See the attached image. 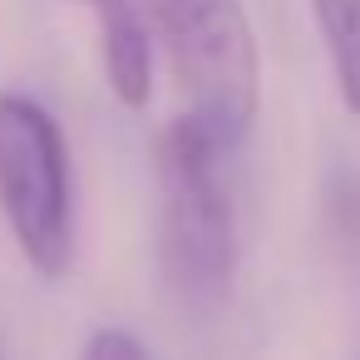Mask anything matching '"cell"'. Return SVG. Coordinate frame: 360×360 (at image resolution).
Here are the masks:
<instances>
[{
  "instance_id": "6da1fadb",
  "label": "cell",
  "mask_w": 360,
  "mask_h": 360,
  "mask_svg": "<svg viewBox=\"0 0 360 360\" xmlns=\"http://www.w3.org/2000/svg\"><path fill=\"white\" fill-rule=\"evenodd\" d=\"M222 139L188 119H168L153 143L158 183V266L173 296L193 311L227 301L237 276V193Z\"/></svg>"
},
{
  "instance_id": "7a4b0ae2",
  "label": "cell",
  "mask_w": 360,
  "mask_h": 360,
  "mask_svg": "<svg viewBox=\"0 0 360 360\" xmlns=\"http://www.w3.org/2000/svg\"><path fill=\"white\" fill-rule=\"evenodd\" d=\"M153 35L183 94L178 119L242 148L262 109V55L242 0H148Z\"/></svg>"
},
{
  "instance_id": "3957f363",
  "label": "cell",
  "mask_w": 360,
  "mask_h": 360,
  "mask_svg": "<svg viewBox=\"0 0 360 360\" xmlns=\"http://www.w3.org/2000/svg\"><path fill=\"white\" fill-rule=\"evenodd\" d=\"M0 212L45 281L75 266V168L55 114L30 94H0Z\"/></svg>"
},
{
  "instance_id": "277c9868",
  "label": "cell",
  "mask_w": 360,
  "mask_h": 360,
  "mask_svg": "<svg viewBox=\"0 0 360 360\" xmlns=\"http://www.w3.org/2000/svg\"><path fill=\"white\" fill-rule=\"evenodd\" d=\"M335 94L350 114H360V0H306Z\"/></svg>"
},
{
  "instance_id": "5b68a950",
  "label": "cell",
  "mask_w": 360,
  "mask_h": 360,
  "mask_svg": "<svg viewBox=\"0 0 360 360\" xmlns=\"http://www.w3.org/2000/svg\"><path fill=\"white\" fill-rule=\"evenodd\" d=\"M79 360H153V355H148V345H143L134 330H124V326H99V330L84 340Z\"/></svg>"
}]
</instances>
